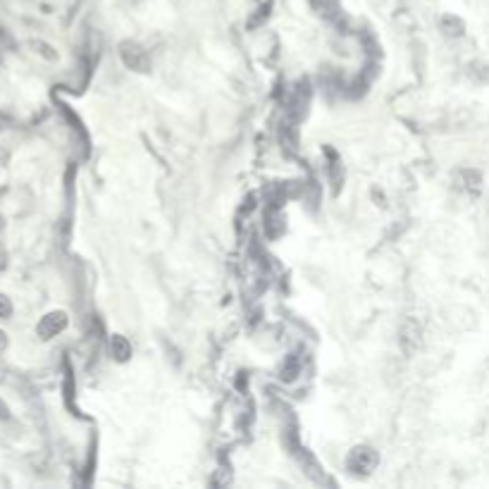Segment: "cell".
Segmentation results:
<instances>
[{
	"label": "cell",
	"instance_id": "obj_1",
	"mask_svg": "<svg viewBox=\"0 0 489 489\" xmlns=\"http://www.w3.org/2000/svg\"><path fill=\"white\" fill-rule=\"evenodd\" d=\"M119 58H122V62L127 64L129 69H134V72L143 74L151 69V55L134 41H124L122 46H119Z\"/></svg>",
	"mask_w": 489,
	"mask_h": 489
},
{
	"label": "cell",
	"instance_id": "obj_2",
	"mask_svg": "<svg viewBox=\"0 0 489 489\" xmlns=\"http://www.w3.org/2000/svg\"><path fill=\"white\" fill-rule=\"evenodd\" d=\"M375 466H377V453L368 446L353 449L351 456H348V470L356 473V475H361V473H370Z\"/></svg>",
	"mask_w": 489,
	"mask_h": 489
},
{
	"label": "cell",
	"instance_id": "obj_3",
	"mask_svg": "<svg viewBox=\"0 0 489 489\" xmlns=\"http://www.w3.org/2000/svg\"><path fill=\"white\" fill-rule=\"evenodd\" d=\"M64 327H67V315H64V313H60V311L48 313V315L38 322V334H41L43 339H51L55 334L62 332Z\"/></svg>",
	"mask_w": 489,
	"mask_h": 489
},
{
	"label": "cell",
	"instance_id": "obj_4",
	"mask_svg": "<svg viewBox=\"0 0 489 489\" xmlns=\"http://www.w3.org/2000/svg\"><path fill=\"white\" fill-rule=\"evenodd\" d=\"M461 184H463V189H466V191L477 193V191H480V187H482V174L477 172V169H463V172H461Z\"/></svg>",
	"mask_w": 489,
	"mask_h": 489
},
{
	"label": "cell",
	"instance_id": "obj_5",
	"mask_svg": "<svg viewBox=\"0 0 489 489\" xmlns=\"http://www.w3.org/2000/svg\"><path fill=\"white\" fill-rule=\"evenodd\" d=\"M110 351H112V356L117 358V361H127L129 353H132V346H129L124 337H112V342H110Z\"/></svg>",
	"mask_w": 489,
	"mask_h": 489
},
{
	"label": "cell",
	"instance_id": "obj_6",
	"mask_svg": "<svg viewBox=\"0 0 489 489\" xmlns=\"http://www.w3.org/2000/svg\"><path fill=\"white\" fill-rule=\"evenodd\" d=\"M444 32L449 34V36H461L463 32H466V27H463V22L458 17H444Z\"/></svg>",
	"mask_w": 489,
	"mask_h": 489
},
{
	"label": "cell",
	"instance_id": "obj_7",
	"mask_svg": "<svg viewBox=\"0 0 489 489\" xmlns=\"http://www.w3.org/2000/svg\"><path fill=\"white\" fill-rule=\"evenodd\" d=\"M0 315H5V318L10 315V301L5 296H0Z\"/></svg>",
	"mask_w": 489,
	"mask_h": 489
},
{
	"label": "cell",
	"instance_id": "obj_8",
	"mask_svg": "<svg viewBox=\"0 0 489 489\" xmlns=\"http://www.w3.org/2000/svg\"><path fill=\"white\" fill-rule=\"evenodd\" d=\"M8 413H10V411H8V406H5V403L0 401V418H8Z\"/></svg>",
	"mask_w": 489,
	"mask_h": 489
}]
</instances>
